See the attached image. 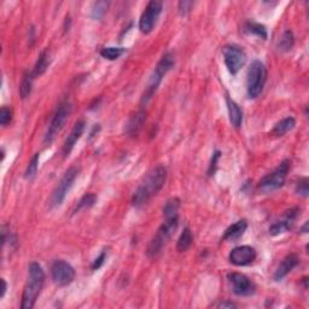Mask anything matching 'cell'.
I'll return each mask as SVG.
<instances>
[{"label": "cell", "instance_id": "obj_22", "mask_svg": "<svg viewBox=\"0 0 309 309\" xmlns=\"http://www.w3.org/2000/svg\"><path fill=\"white\" fill-rule=\"evenodd\" d=\"M194 243V236H192L191 229L186 227L184 228L183 233H181L179 239H178V244H177V250L179 253H184L190 248Z\"/></svg>", "mask_w": 309, "mask_h": 309}, {"label": "cell", "instance_id": "obj_26", "mask_svg": "<svg viewBox=\"0 0 309 309\" xmlns=\"http://www.w3.org/2000/svg\"><path fill=\"white\" fill-rule=\"evenodd\" d=\"M33 80L34 76L30 73H25L22 79V82H21V87H20V94L22 99H26L27 97H29L30 93H32V86H33Z\"/></svg>", "mask_w": 309, "mask_h": 309}, {"label": "cell", "instance_id": "obj_30", "mask_svg": "<svg viewBox=\"0 0 309 309\" xmlns=\"http://www.w3.org/2000/svg\"><path fill=\"white\" fill-rule=\"evenodd\" d=\"M37 167H39V153H35L26 169V179H33L35 177Z\"/></svg>", "mask_w": 309, "mask_h": 309}, {"label": "cell", "instance_id": "obj_10", "mask_svg": "<svg viewBox=\"0 0 309 309\" xmlns=\"http://www.w3.org/2000/svg\"><path fill=\"white\" fill-rule=\"evenodd\" d=\"M163 4L161 2L152 0L146 5L145 10L142 13L139 21V29L143 34H149L156 26L157 21L160 18L161 12H162Z\"/></svg>", "mask_w": 309, "mask_h": 309}, {"label": "cell", "instance_id": "obj_17", "mask_svg": "<svg viewBox=\"0 0 309 309\" xmlns=\"http://www.w3.org/2000/svg\"><path fill=\"white\" fill-rule=\"evenodd\" d=\"M146 121L145 110H139L134 115L130 116L128 123L126 125V133L129 137H137L142 130L144 123Z\"/></svg>", "mask_w": 309, "mask_h": 309}, {"label": "cell", "instance_id": "obj_20", "mask_svg": "<svg viewBox=\"0 0 309 309\" xmlns=\"http://www.w3.org/2000/svg\"><path fill=\"white\" fill-rule=\"evenodd\" d=\"M295 126H296V120L289 116V118H285L281 120V121L276 123L272 132H271V134L274 137H283L286 134V133H289L290 130H293Z\"/></svg>", "mask_w": 309, "mask_h": 309}, {"label": "cell", "instance_id": "obj_13", "mask_svg": "<svg viewBox=\"0 0 309 309\" xmlns=\"http://www.w3.org/2000/svg\"><path fill=\"white\" fill-rule=\"evenodd\" d=\"M256 250L253 248V246L249 245H242V246H237L229 253V262L235 266L238 267H243V266H248V264L253 263L254 261L256 260Z\"/></svg>", "mask_w": 309, "mask_h": 309}, {"label": "cell", "instance_id": "obj_28", "mask_svg": "<svg viewBox=\"0 0 309 309\" xmlns=\"http://www.w3.org/2000/svg\"><path fill=\"white\" fill-rule=\"evenodd\" d=\"M109 3L108 2H97L92 6V17L95 20H102L105 12L108 11Z\"/></svg>", "mask_w": 309, "mask_h": 309}, {"label": "cell", "instance_id": "obj_24", "mask_svg": "<svg viewBox=\"0 0 309 309\" xmlns=\"http://www.w3.org/2000/svg\"><path fill=\"white\" fill-rule=\"evenodd\" d=\"M179 209H180V200L179 198H170L169 201H167L166 205L163 208V216L164 219L175 218L179 216Z\"/></svg>", "mask_w": 309, "mask_h": 309}, {"label": "cell", "instance_id": "obj_9", "mask_svg": "<svg viewBox=\"0 0 309 309\" xmlns=\"http://www.w3.org/2000/svg\"><path fill=\"white\" fill-rule=\"evenodd\" d=\"M222 56L229 73L236 75L246 63V54L242 47L237 45H227L222 50Z\"/></svg>", "mask_w": 309, "mask_h": 309}, {"label": "cell", "instance_id": "obj_5", "mask_svg": "<svg viewBox=\"0 0 309 309\" xmlns=\"http://www.w3.org/2000/svg\"><path fill=\"white\" fill-rule=\"evenodd\" d=\"M267 81V69L261 61H254L248 70L246 78V91L250 99H256L262 93Z\"/></svg>", "mask_w": 309, "mask_h": 309}, {"label": "cell", "instance_id": "obj_37", "mask_svg": "<svg viewBox=\"0 0 309 309\" xmlns=\"http://www.w3.org/2000/svg\"><path fill=\"white\" fill-rule=\"evenodd\" d=\"M2 284H3V287H2V294H0V297L3 298L6 293V289H8V285H6L5 279H2Z\"/></svg>", "mask_w": 309, "mask_h": 309}, {"label": "cell", "instance_id": "obj_18", "mask_svg": "<svg viewBox=\"0 0 309 309\" xmlns=\"http://www.w3.org/2000/svg\"><path fill=\"white\" fill-rule=\"evenodd\" d=\"M246 228H248V222L245 220H239L236 224L229 226V227L225 231L224 239L229 240V242H236V240L240 239L244 235Z\"/></svg>", "mask_w": 309, "mask_h": 309}, {"label": "cell", "instance_id": "obj_34", "mask_svg": "<svg viewBox=\"0 0 309 309\" xmlns=\"http://www.w3.org/2000/svg\"><path fill=\"white\" fill-rule=\"evenodd\" d=\"M105 257H106V254H105V253H102L101 255H99V257H97V259L94 260V262L92 263V269L95 271V269H99V268H101L102 264L104 263Z\"/></svg>", "mask_w": 309, "mask_h": 309}, {"label": "cell", "instance_id": "obj_11", "mask_svg": "<svg viewBox=\"0 0 309 309\" xmlns=\"http://www.w3.org/2000/svg\"><path fill=\"white\" fill-rule=\"evenodd\" d=\"M51 276H52L54 284H57L58 286H67L73 283L75 269L67 261L56 260L51 266Z\"/></svg>", "mask_w": 309, "mask_h": 309}, {"label": "cell", "instance_id": "obj_8", "mask_svg": "<svg viewBox=\"0 0 309 309\" xmlns=\"http://www.w3.org/2000/svg\"><path fill=\"white\" fill-rule=\"evenodd\" d=\"M71 111V106L68 102H63L58 105V108L54 111V114L51 119L49 129H47L45 139L44 143L45 144H51L54 140V138L58 136V133L61 132L63 128L65 122H67L68 118H69Z\"/></svg>", "mask_w": 309, "mask_h": 309}, {"label": "cell", "instance_id": "obj_23", "mask_svg": "<svg viewBox=\"0 0 309 309\" xmlns=\"http://www.w3.org/2000/svg\"><path fill=\"white\" fill-rule=\"evenodd\" d=\"M244 29L248 34L256 35L257 37H260V39H262V40L267 39V29L263 25H260V23H256V22H253V21H250V22L245 23Z\"/></svg>", "mask_w": 309, "mask_h": 309}, {"label": "cell", "instance_id": "obj_35", "mask_svg": "<svg viewBox=\"0 0 309 309\" xmlns=\"http://www.w3.org/2000/svg\"><path fill=\"white\" fill-rule=\"evenodd\" d=\"M220 159V151H216V152L213 154V159H211V163H210V167H209V174H213L215 171V168H216V163H218V160Z\"/></svg>", "mask_w": 309, "mask_h": 309}, {"label": "cell", "instance_id": "obj_2", "mask_svg": "<svg viewBox=\"0 0 309 309\" xmlns=\"http://www.w3.org/2000/svg\"><path fill=\"white\" fill-rule=\"evenodd\" d=\"M44 283H45V272L43 267L37 262H32L29 264L28 281L23 290L21 307L23 309H32L35 305L37 297L43 290Z\"/></svg>", "mask_w": 309, "mask_h": 309}, {"label": "cell", "instance_id": "obj_29", "mask_svg": "<svg viewBox=\"0 0 309 309\" xmlns=\"http://www.w3.org/2000/svg\"><path fill=\"white\" fill-rule=\"evenodd\" d=\"M95 201H97V197H95V195L93 194H87L85 195L84 197L81 198L80 202L78 203V207L76 209H75V213L76 211H80L81 209H86V208H91L93 207Z\"/></svg>", "mask_w": 309, "mask_h": 309}, {"label": "cell", "instance_id": "obj_14", "mask_svg": "<svg viewBox=\"0 0 309 309\" xmlns=\"http://www.w3.org/2000/svg\"><path fill=\"white\" fill-rule=\"evenodd\" d=\"M298 216V209L294 208L290 209L285 213L283 219L279 220V221H276L274 224L269 227V235L272 236H278L281 235V233H285L286 231L293 227L295 221H296Z\"/></svg>", "mask_w": 309, "mask_h": 309}, {"label": "cell", "instance_id": "obj_38", "mask_svg": "<svg viewBox=\"0 0 309 309\" xmlns=\"http://www.w3.org/2000/svg\"><path fill=\"white\" fill-rule=\"evenodd\" d=\"M307 228H308V222H305L304 226H303V228H302V231H303V233H307L308 232Z\"/></svg>", "mask_w": 309, "mask_h": 309}, {"label": "cell", "instance_id": "obj_25", "mask_svg": "<svg viewBox=\"0 0 309 309\" xmlns=\"http://www.w3.org/2000/svg\"><path fill=\"white\" fill-rule=\"evenodd\" d=\"M295 45V36L294 33L291 30H286L283 33V35L280 36L279 41H278V49L283 52H287L293 49Z\"/></svg>", "mask_w": 309, "mask_h": 309}, {"label": "cell", "instance_id": "obj_6", "mask_svg": "<svg viewBox=\"0 0 309 309\" xmlns=\"http://www.w3.org/2000/svg\"><path fill=\"white\" fill-rule=\"evenodd\" d=\"M291 168V162L289 160H285L280 163V166L274 169L272 173L267 174L266 177H263L260 181L259 188L262 192H273L278 190V188L283 187L285 181H286L287 173H289Z\"/></svg>", "mask_w": 309, "mask_h": 309}, {"label": "cell", "instance_id": "obj_36", "mask_svg": "<svg viewBox=\"0 0 309 309\" xmlns=\"http://www.w3.org/2000/svg\"><path fill=\"white\" fill-rule=\"evenodd\" d=\"M237 305L232 302H222V303L219 304V308H236Z\"/></svg>", "mask_w": 309, "mask_h": 309}, {"label": "cell", "instance_id": "obj_4", "mask_svg": "<svg viewBox=\"0 0 309 309\" xmlns=\"http://www.w3.org/2000/svg\"><path fill=\"white\" fill-rule=\"evenodd\" d=\"M178 225H179V216L164 219V222L161 225L159 231H157L153 238L151 239L149 245H147V250H146L147 256L151 257V259H153V257H156L161 252H162V249L166 246L168 240L171 238V236H173L174 232L177 231Z\"/></svg>", "mask_w": 309, "mask_h": 309}, {"label": "cell", "instance_id": "obj_33", "mask_svg": "<svg viewBox=\"0 0 309 309\" xmlns=\"http://www.w3.org/2000/svg\"><path fill=\"white\" fill-rule=\"evenodd\" d=\"M194 6V3L192 2H186V0H184V2L179 3V12L181 16H186L188 12L191 11V8Z\"/></svg>", "mask_w": 309, "mask_h": 309}, {"label": "cell", "instance_id": "obj_12", "mask_svg": "<svg viewBox=\"0 0 309 309\" xmlns=\"http://www.w3.org/2000/svg\"><path fill=\"white\" fill-rule=\"evenodd\" d=\"M227 278L232 286L233 294H236L237 296H250L255 293V285L244 274L232 272L228 274Z\"/></svg>", "mask_w": 309, "mask_h": 309}, {"label": "cell", "instance_id": "obj_19", "mask_svg": "<svg viewBox=\"0 0 309 309\" xmlns=\"http://www.w3.org/2000/svg\"><path fill=\"white\" fill-rule=\"evenodd\" d=\"M226 103H227L229 121H231L232 126L235 127V128H239L243 122V111L240 110L239 105L228 97H226Z\"/></svg>", "mask_w": 309, "mask_h": 309}, {"label": "cell", "instance_id": "obj_16", "mask_svg": "<svg viewBox=\"0 0 309 309\" xmlns=\"http://www.w3.org/2000/svg\"><path fill=\"white\" fill-rule=\"evenodd\" d=\"M298 264V257L295 254H290L286 257H284L283 261H281L278 268L276 269V273H274V280L276 281H280L281 279H284L285 277L289 274L291 271H293L295 267Z\"/></svg>", "mask_w": 309, "mask_h": 309}, {"label": "cell", "instance_id": "obj_1", "mask_svg": "<svg viewBox=\"0 0 309 309\" xmlns=\"http://www.w3.org/2000/svg\"><path fill=\"white\" fill-rule=\"evenodd\" d=\"M167 180V169L163 166L154 167L150 170L144 180L137 188L132 197V204L136 208H142L147 204L152 197H154L162 190Z\"/></svg>", "mask_w": 309, "mask_h": 309}, {"label": "cell", "instance_id": "obj_32", "mask_svg": "<svg viewBox=\"0 0 309 309\" xmlns=\"http://www.w3.org/2000/svg\"><path fill=\"white\" fill-rule=\"evenodd\" d=\"M296 192L297 195L302 196V197L307 198L308 197V178H302V179L297 183L296 186Z\"/></svg>", "mask_w": 309, "mask_h": 309}, {"label": "cell", "instance_id": "obj_15", "mask_svg": "<svg viewBox=\"0 0 309 309\" xmlns=\"http://www.w3.org/2000/svg\"><path fill=\"white\" fill-rule=\"evenodd\" d=\"M85 121H78L75 123L73 129H71V132L69 133V136H68V138L65 139V142L63 144V149H62V153H63L64 159H67L68 156H69L71 151H73L74 146L76 145V143L79 142V139L81 138V136L84 134V130H85Z\"/></svg>", "mask_w": 309, "mask_h": 309}, {"label": "cell", "instance_id": "obj_3", "mask_svg": "<svg viewBox=\"0 0 309 309\" xmlns=\"http://www.w3.org/2000/svg\"><path fill=\"white\" fill-rule=\"evenodd\" d=\"M175 64V60L174 56L170 52H168L166 54H163V57L161 58L159 63H157L156 68H154L152 75H151L149 82H147V86L145 88V92H144L143 97H142V105L146 106L147 103L151 101V98L153 97V94L156 93L157 88L162 82V79L164 78L168 71H169L171 68L174 67Z\"/></svg>", "mask_w": 309, "mask_h": 309}, {"label": "cell", "instance_id": "obj_27", "mask_svg": "<svg viewBox=\"0 0 309 309\" xmlns=\"http://www.w3.org/2000/svg\"><path fill=\"white\" fill-rule=\"evenodd\" d=\"M126 52L123 47H104L101 51V56L108 61H115Z\"/></svg>", "mask_w": 309, "mask_h": 309}, {"label": "cell", "instance_id": "obj_21", "mask_svg": "<svg viewBox=\"0 0 309 309\" xmlns=\"http://www.w3.org/2000/svg\"><path fill=\"white\" fill-rule=\"evenodd\" d=\"M50 63H51L50 52L47 50L43 51V52L40 53L39 58H37V61H36V63H35V67H34V69L32 71L34 79L37 78V76H41V75L45 73V71L47 69H49Z\"/></svg>", "mask_w": 309, "mask_h": 309}, {"label": "cell", "instance_id": "obj_31", "mask_svg": "<svg viewBox=\"0 0 309 309\" xmlns=\"http://www.w3.org/2000/svg\"><path fill=\"white\" fill-rule=\"evenodd\" d=\"M12 120V110L8 106H3L2 111H0V123L2 126H8Z\"/></svg>", "mask_w": 309, "mask_h": 309}, {"label": "cell", "instance_id": "obj_7", "mask_svg": "<svg viewBox=\"0 0 309 309\" xmlns=\"http://www.w3.org/2000/svg\"><path fill=\"white\" fill-rule=\"evenodd\" d=\"M79 174V168L78 167H70L69 169L65 171L62 179L60 180V183L57 184V186L54 187V190L52 191V195L50 197V207L51 208H56L60 207V205L63 203V201L67 197L68 192L70 191V188L73 187L74 181L76 179Z\"/></svg>", "mask_w": 309, "mask_h": 309}]
</instances>
